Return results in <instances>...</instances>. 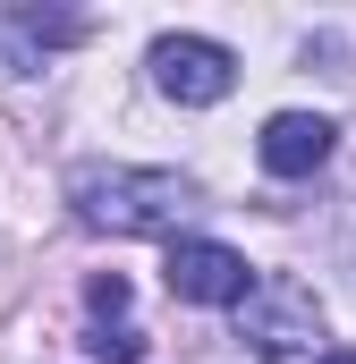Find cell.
Segmentation results:
<instances>
[{
	"instance_id": "6da1fadb",
	"label": "cell",
	"mask_w": 356,
	"mask_h": 364,
	"mask_svg": "<svg viewBox=\"0 0 356 364\" xmlns=\"http://www.w3.org/2000/svg\"><path fill=\"white\" fill-rule=\"evenodd\" d=\"M68 203L102 237H178V220L204 203V186L187 170H136V161H77Z\"/></svg>"
},
{
	"instance_id": "7a4b0ae2",
	"label": "cell",
	"mask_w": 356,
	"mask_h": 364,
	"mask_svg": "<svg viewBox=\"0 0 356 364\" xmlns=\"http://www.w3.org/2000/svg\"><path fill=\"white\" fill-rule=\"evenodd\" d=\"M238 339L255 356H305L323 339V296L305 279H288V272H263L246 288V305H238Z\"/></svg>"
},
{
	"instance_id": "3957f363",
	"label": "cell",
	"mask_w": 356,
	"mask_h": 364,
	"mask_svg": "<svg viewBox=\"0 0 356 364\" xmlns=\"http://www.w3.org/2000/svg\"><path fill=\"white\" fill-rule=\"evenodd\" d=\"M153 85L170 93V102H187V110H212V102H229V85H238V60L212 34H162L153 43Z\"/></svg>"
},
{
	"instance_id": "277c9868",
	"label": "cell",
	"mask_w": 356,
	"mask_h": 364,
	"mask_svg": "<svg viewBox=\"0 0 356 364\" xmlns=\"http://www.w3.org/2000/svg\"><path fill=\"white\" fill-rule=\"evenodd\" d=\"M162 272H170V296H187V305H246V288L263 279L238 246H221V237H178Z\"/></svg>"
},
{
	"instance_id": "5b68a950",
	"label": "cell",
	"mask_w": 356,
	"mask_h": 364,
	"mask_svg": "<svg viewBox=\"0 0 356 364\" xmlns=\"http://www.w3.org/2000/svg\"><path fill=\"white\" fill-rule=\"evenodd\" d=\"M331 144H340V127H331L323 110H271L263 136H255V153H263L271 178H314V170L331 161Z\"/></svg>"
},
{
	"instance_id": "8992f818",
	"label": "cell",
	"mask_w": 356,
	"mask_h": 364,
	"mask_svg": "<svg viewBox=\"0 0 356 364\" xmlns=\"http://www.w3.org/2000/svg\"><path fill=\"white\" fill-rule=\"evenodd\" d=\"M85 356L93 364H145V331H127V322H93Z\"/></svg>"
},
{
	"instance_id": "52a82bcc",
	"label": "cell",
	"mask_w": 356,
	"mask_h": 364,
	"mask_svg": "<svg viewBox=\"0 0 356 364\" xmlns=\"http://www.w3.org/2000/svg\"><path fill=\"white\" fill-rule=\"evenodd\" d=\"M9 26H17L26 43H77V34H85V17H60V9H9Z\"/></svg>"
},
{
	"instance_id": "ba28073f",
	"label": "cell",
	"mask_w": 356,
	"mask_h": 364,
	"mask_svg": "<svg viewBox=\"0 0 356 364\" xmlns=\"http://www.w3.org/2000/svg\"><path fill=\"white\" fill-rule=\"evenodd\" d=\"M85 305H93V322H119V314H127V279H119V272L85 279Z\"/></svg>"
},
{
	"instance_id": "9c48e42d",
	"label": "cell",
	"mask_w": 356,
	"mask_h": 364,
	"mask_svg": "<svg viewBox=\"0 0 356 364\" xmlns=\"http://www.w3.org/2000/svg\"><path fill=\"white\" fill-rule=\"evenodd\" d=\"M314 364H356V348H323V356H314Z\"/></svg>"
},
{
	"instance_id": "30bf717a",
	"label": "cell",
	"mask_w": 356,
	"mask_h": 364,
	"mask_svg": "<svg viewBox=\"0 0 356 364\" xmlns=\"http://www.w3.org/2000/svg\"><path fill=\"white\" fill-rule=\"evenodd\" d=\"M348 263H356V220H348Z\"/></svg>"
}]
</instances>
